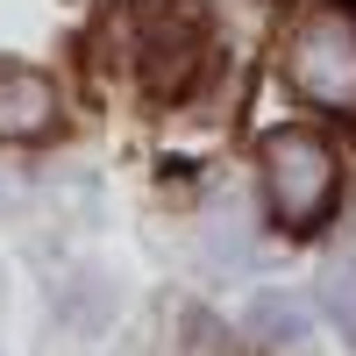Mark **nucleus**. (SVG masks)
<instances>
[{
    "mask_svg": "<svg viewBox=\"0 0 356 356\" xmlns=\"http://www.w3.org/2000/svg\"><path fill=\"white\" fill-rule=\"evenodd\" d=\"M285 72L300 86V100L328 107V114H356V0H321L292 29Z\"/></svg>",
    "mask_w": 356,
    "mask_h": 356,
    "instance_id": "1",
    "label": "nucleus"
},
{
    "mask_svg": "<svg viewBox=\"0 0 356 356\" xmlns=\"http://www.w3.org/2000/svg\"><path fill=\"white\" fill-rule=\"evenodd\" d=\"M264 193H271V214L292 235L321 228L328 207H335V150H328V136H314V129L264 136Z\"/></svg>",
    "mask_w": 356,
    "mask_h": 356,
    "instance_id": "2",
    "label": "nucleus"
},
{
    "mask_svg": "<svg viewBox=\"0 0 356 356\" xmlns=\"http://www.w3.org/2000/svg\"><path fill=\"white\" fill-rule=\"evenodd\" d=\"M207 50H214V36H207L200 0H157V8H143L136 57H143V79H150L157 100L186 93V86L200 79V65H207Z\"/></svg>",
    "mask_w": 356,
    "mask_h": 356,
    "instance_id": "3",
    "label": "nucleus"
},
{
    "mask_svg": "<svg viewBox=\"0 0 356 356\" xmlns=\"http://www.w3.org/2000/svg\"><path fill=\"white\" fill-rule=\"evenodd\" d=\"M57 86L43 72H29V65H0V136L8 143H36L57 129Z\"/></svg>",
    "mask_w": 356,
    "mask_h": 356,
    "instance_id": "4",
    "label": "nucleus"
},
{
    "mask_svg": "<svg viewBox=\"0 0 356 356\" xmlns=\"http://www.w3.org/2000/svg\"><path fill=\"white\" fill-rule=\"evenodd\" d=\"M250 335H264V342H300V335H307V307L264 292V300L250 307Z\"/></svg>",
    "mask_w": 356,
    "mask_h": 356,
    "instance_id": "5",
    "label": "nucleus"
},
{
    "mask_svg": "<svg viewBox=\"0 0 356 356\" xmlns=\"http://www.w3.org/2000/svg\"><path fill=\"white\" fill-rule=\"evenodd\" d=\"M328 314L342 321V335L356 342V250L328 264Z\"/></svg>",
    "mask_w": 356,
    "mask_h": 356,
    "instance_id": "6",
    "label": "nucleus"
}]
</instances>
